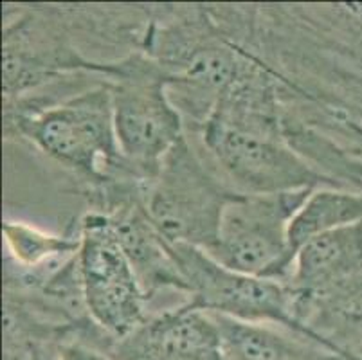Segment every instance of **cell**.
I'll return each mask as SVG.
<instances>
[{
	"label": "cell",
	"mask_w": 362,
	"mask_h": 360,
	"mask_svg": "<svg viewBox=\"0 0 362 360\" xmlns=\"http://www.w3.org/2000/svg\"><path fill=\"white\" fill-rule=\"evenodd\" d=\"M229 92L197 134H187L229 186L243 194L341 190L291 144L283 124L278 74L255 47Z\"/></svg>",
	"instance_id": "1"
},
{
	"label": "cell",
	"mask_w": 362,
	"mask_h": 360,
	"mask_svg": "<svg viewBox=\"0 0 362 360\" xmlns=\"http://www.w3.org/2000/svg\"><path fill=\"white\" fill-rule=\"evenodd\" d=\"M141 51L159 67L186 134H197L242 72L247 47L211 4L148 6Z\"/></svg>",
	"instance_id": "2"
},
{
	"label": "cell",
	"mask_w": 362,
	"mask_h": 360,
	"mask_svg": "<svg viewBox=\"0 0 362 360\" xmlns=\"http://www.w3.org/2000/svg\"><path fill=\"white\" fill-rule=\"evenodd\" d=\"M4 135L33 144L78 178L90 206L112 187L150 186L121 155L107 79L44 107L4 110Z\"/></svg>",
	"instance_id": "3"
},
{
	"label": "cell",
	"mask_w": 362,
	"mask_h": 360,
	"mask_svg": "<svg viewBox=\"0 0 362 360\" xmlns=\"http://www.w3.org/2000/svg\"><path fill=\"white\" fill-rule=\"evenodd\" d=\"M301 326L322 335L362 330V223L307 242L285 281Z\"/></svg>",
	"instance_id": "4"
},
{
	"label": "cell",
	"mask_w": 362,
	"mask_h": 360,
	"mask_svg": "<svg viewBox=\"0 0 362 360\" xmlns=\"http://www.w3.org/2000/svg\"><path fill=\"white\" fill-rule=\"evenodd\" d=\"M238 194L195 139L186 134L160 164L144 193L143 206L168 242L209 252L223 211Z\"/></svg>",
	"instance_id": "5"
},
{
	"label": "cell",
	"mask_w": 362,
	"mask_h": 360,
	"mask_svg": "<svg viewBox=\"0 0 362 360\" xmlns=\"http://www.w3.org/2000/svg\"><path fill=\"white\" fill-rule=\"evenodd\" d=\"M107 81L121 155L150 184L186 135L182 117L168 95L163 72L143 51L121 59Z\"/></svg>",
	"instance_id": "6"
},
{
	"label": "cell",
	"mask_w": 362,
	"mask_h": 360,
	"mask_svg": "<svg viewBox=\"0 0 362 360\" xmlns=\"http://www.w3.org/2000/svg\"><path fill=\"white\" fill-rule=\"evenodd\" d=\"M312 191L240 193L227 204L216 242L207 254L236 272L285 283L296 257L291 223Z\"/></svg>",
	"instance_id": "7"
},
{
	"label": "cell",
	"mask_w": 362,
	"mask_h": 360,
	"mask_svg": "<svg viewBox=\"0 0 362 360\" xmlns=\"http://www.w3.org/2000/svg\"><path fill=\"white\" fill-rule=\"evenodd\" d=\"M78 229V267L88 315L108 339L121 341L151 315L144 290L107 214L87 209Z\"/></svg>",
	"instance_id": "8"
},
{
	"label": "cell",
	"mask_w": 362,
	"mask_h": 360,
	"mask_svg": "<svg viewBox=\"0 0 362 360\" xmlns=\"http://www.w3.org/2000/svg\"><path fill=\"white\" fill-rule=\"evenodd\" d=\"M170 250L182 272L192 306L238 321L279 326L315 341L296 319L285 283L227 269L192 245L170 243Z\"/></svg>",
	"instance_id": "9"
},
{
	"label": "cell",
	"mask_w": 362,
	"mask_h": 360,
	"mask_svg": "<svg viewBox=\"0 0 362 360\" xmlns=\"http://www.w3.org/2000/svg\"><path fill=\"white\" fill-rule=\"evenodd\" d=\"M114 360H220V335L209 312L189 303L151 313L108 349Z\"/></svg>",
	"instance_id": "10"
},
{
	"label": "cell",
	"mask_w": 362,
	"mask_h": 360,
	"mask_svg": "<svg viewBox=\"0 0 362 360\" xmlns=\"http://www.w3.org/2000/svg\"><path fill=\"white\" fill-rule=\"evenodd\" d=\"M143 200L144 197L127 198L103 213L110 220L128 262L136 270L150 308L160 294H173L189 301L186 281L171 254L170 242L151 223Z\"/></svg>",
	"instance_id": "11"
},
{
	"label": "cell",
	"mask_w": 362,
	"mask_h": 360,
	"mask_svg": "<svg viewBox=\"0 0 362 360\" xmlns=\"http://www.w3.org/2000/svg\"><path fill=\"white\" fill-rule=\"evenodd\" d=\"M4 234V289L35 290L72 262L80 252L78 222L65 233H51L33 223L9 220L2 223Z\"/></svg>",
	"instance_id": "12"
},
{
	"label": "cell",
	"mask_w": 362,
	"mask_h": 360,
	"mask_svg": "<svg viewBox=\"0 0 362 360\" xmlns=\"http://www.w3.org/2000/svg\"><path fill=\"white\" fill-rule=\"evenodd\" d=\"M362 223V191L319 187L312 191L291 223L294 252L315 236Z\"/></svg>",
	"instance_id": "13"
},
{
	"label": "cell",
	"mask_w": 362,
	"mask_h": 360,
	"mask_svg": "<svg viewBox=\"0 0 362 360\" xmlns=\"http://www.w3.org/2000/svg\"><path fill=\"white\" fill-rule=\"evenodd\" d=\"M321 132L351 158L362 164V124L344 114H335L322 123Z\"/></svg>",
	"instance_id": "14"
},
{
	"label": "cell",
	"mask_w": 362,
	"mask_h": 360,
	"mask_svg": "<svg viewBox=\"0 0 362 360\" xmlns=\"http://www.w3.org/2000/svg\"><path fill=\"white\" fill-rule=\"evenodd\" d=\"M51 360H114L108 353L80 341V339H69L56 348Z\"/></svg>",
	"instance_id": "15"
}]
</instances>
